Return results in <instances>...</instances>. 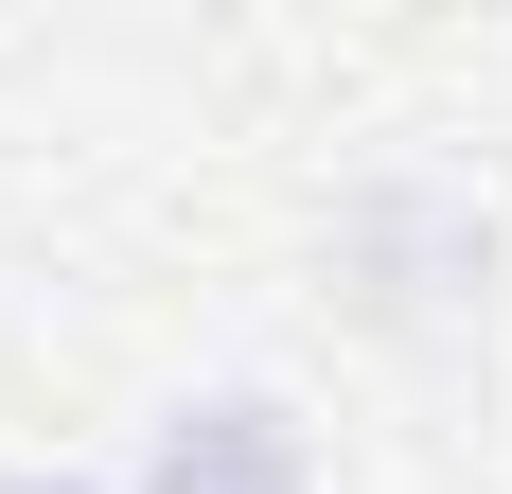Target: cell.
<instances>
[{
  "label": "cell",
  "mask_w": 512,
  "mask_h": 494,
  "mask_svg": "<svg viewBox=\"0 0 512 494\" xmlns=\"http://www.w3.org/2000/svg\"><path fill=\"white\" fill-rule=\"evenodd\" d=\"M336 283H354L371 336H442L495 300V195L442 177V159H371L354 195H336Z\"/></svg>",
  "instance_id": "1"
},
{
  "label": "cell",
  "mask_w": 512,
  "mask_h": 494,
  "mask_svg": "<svg viewBox=\"0 0 512 494\" xmlns=\"http://www.w3.org/2000/svg\"><path fill=\"white\" fill-rule=\"evenodd\" d=\"M142 494H318V442L283 389H195V406H159Z\"/></svg>",
  "instance_id": "2"
},
{
  "label": "cell",
  "mask_w": 512,
  "mask_h": 494,
  "mask_svg": "<svg viewBox=\"0 0 512 494\" xmlns=\"http://www.w3.org/2000/svg\"><path fill=\"white\" fill-rule=\"evenodd\" d=\"M0 494H89V477H0Z\"/></svg>",
  "instance_id": "3"
}]
</instances>
